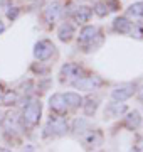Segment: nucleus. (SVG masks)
Segmentation results:
<instances>
[{
	"label": "nucleus",
	"instance_id": "393cba45",
	"mask_svg": "<svg viewBox=\"0 0 143 152\" xmlns=\"http://www.w3.org/2000/svg\"><path fill=\"white\" fill-rule=\"evenodd\" d=\"M136 96H138V100H140V102H143V86H140V88H138Z\"/></svg>",
	"mask_w": 143,
	"mask_h": 152
},
{
	"label": "nucleus",
	"instance_id": "f8f14e48",
	"mask_svg": "<svg viewBox=\"0 0 143 152\" xmlns=\"http://www.w3.org/2000/svg\"><path fill=\"white\" fill-rule=\"evenodd\" d=\"M133 27V22H130L128 17H116L113 20V29L120 34H130Z\"/></svg>",
	"mask_w": 143,
	"mask_h": 152
},
{
	"label": "nucleus",
	"instance_id": "cd10ccee",
	"mask_svg": "<svg viewBox=\"0 0 143 152\" xmlns=\"http://www.w3.org/2000/svg\"><path fill=\"white\" fill-rule=\"evenodd\" d=\"M2 96H4V90H2V86H0V102H2Z\"/></svg>",
	"mask_w": 143,
	"mask_h": 152
},
{
	"label": "nucleus",
	"instance_id": "9b49d317",
	"mask_svg": "<svg viewBox=\"0 0 143 152\" xmlns=\"http://www.w3.org/2000/svg\"><path fill=\"white\" fill-rule=\"evenodd\" d=\"M91 15H93V9H91V7H86V5L76 7V10L72 14L74 22H77V24H86V22L91 19Z\"/></svg>",
	"mask_w": 143,
	"mask_h": 152
},
{
	"label": "nucleus",
	"instance_id": "f03ea898",
	"mask_svg": "<svg viewBox=\"0 0 143 152\" xmlns=\"http://www.w3.org/2000/svg\"><path fill=\"white\" fill-rule=\"evenodd\" d=\"M69 130V125H67V120L62 118V117H49L47 120V125H46V135H52V137H59L67 134Z\"/></svg>",
	"mask_w": 143,
	"mask_h": 152
},
{
	"label": "nucleus",
	"instance_id": "20e7f679",
	"mask_svg": "<svg viewBox=\"0 0 143 152\" xmlns=\"http://www.w3.org/2000/svg\"><path fill=\"white\" fill-rule=\"evenodd\" d=\"M81 73H83V69H81V66H77L76 63H66V64L61 68V81L64 83H74L77 80V78H81Z\"/></svg>",
	"mask_w": 143,
	"mask_h": 152
},
{
	"label": "nucleus",
	"instance_id": "ddd939ff",
	"mask_svg": "<svg viewBox=\"0 0 143 152\" xmlns=\"http://www.w3.org/2000/svg\"><path fill=\"white\" fill-rule=\"evenodd\" d=\"M64 100H66L67 108H79V107H83V96L76 91H67L64 95Z\"/></svg>",
	"mask_w": 143,
	"mask_h": 152
},
{
	"label": "nucleus",
	"instance_id": "423d86ee",
	"mask_svg": "<svg viewBox=\"0 0 143 152\" xmlns=\"http://www.w3.org/2000/svg\"><path fill=\"white\" fill-rule=\"evenodd\" d=\"M133 93H135V85L125 83V85L116 86L115 90L111 91V98H113L115 102H125V100H128V98L133 96Z\"/></svg>",
	"mask_w": 143,
	"mask_h": 152
},
{
	"label": "nucleus",
	"instance_id": "aec40b11",
	"mask_svg": "<svg viewBox=\"0 0 143 152\" xmlns=\"http://www.w3.org/2000/svg\"><path fill=\"white\" fill-rule=\"evenodd\" d=\"M128 15L133 19H142L143 17V2H136L128 7Z\"/></svg>",
	"mask_w": 143,
	"mask_h": 152
},
{
	"label": "nucleus",
	"instance_id": "b1692460",
	"mask_svg": "<svg viewBox=\"0 0 143 152\" xmlns=\"http://www.w3.org/2000/svg\"><path fill=\"white\" fill-rule=\"evenodd\" d=\"M17 15H19V9H17V7H14V10L7 12V17H9V19H12V20H14V19H17Z\"/></svg>",
	"mask_w": 143,
	"mask_h": 152
},
{
	"label": "nucleus",
	"instance_id": "6ab92c4d",
	"mask_svg": "<svg viewBox=\"0 0 143 152\" xmlns=\"http://www.w3.org/2000/svg\"><path fill=\"white\" fill-rule=\"evenodd\" d=\"M72 130H74L76 135H81L86 130H89V122L86 118H76L74 124H72Z\"/></svg>",
	"mask_w": 143,
	"mask_h": 152
},
{
	"label": "nucleus",
	"instance_id": "a878e982",
	"mask_svg": "<svg viewBox=\"0 0 143 152\" xmlns=\"http://www.w3.org/2000/svg\"><path fill=\"white\" fill-rule=\"evenodd\" d=\"M4 31H5V24H4V22L0 20V34L4 32Z\"/></svg>",
	"mask_w": 143,
	"mask_h": 152
},
{
	"label": "nucleus",
	"instance_id": "2eb2a0df",
	"mask_svg": "<svg viewBox=\"0 0 143 152\" xmlns=\"http://www.w3.org/2000/svg\"><path fill=\"white\" fill-rule=\"evenodd\" d=\"M126 110H128L126 105H123L121 102H115V103H110L106 107L105 115H108V117H120V115H123Z\"/></svg>",
	"mask_w": 143,
	"mask_h": 152
},
{
	"label": "nucleus",
	"instance_id": "f3484780",
	"mask_svg": "<svg viewBox=\"0 0 143 152\" xmlns=\"http://www.w3.org/2000/svg\"><path fill=\"white\" fill-rule=\"evenodd\" d=\"M125 125H126L130 130H135V129H138V127L142 125V117H140V113H138L136 110L130 112V113L125 117Z\"/></svg>",
	"mask_w": 143,
	"mask_h": 152
},
{
	"label": "nucleus",
	"instance_id": "6e6552de",
	"mask_svg": "<svg viewBox=\"0 0 143 152\" xmlns=\"http://www.w3.org/2000/svg\"><path fill=\"white\" fill-rule=\"evenodd\" d=\"M49 107H51L52 112H56V113H59V115H64L67 110H69L62 93H54V95L49 98Z\"/></svg>",
	"mask_w": 143,
	"mask_h": 152
},
{
	"label": "nucleus",
	"instance_id": "4468645a",
	"mask_svg": "<svg viewBox=\"0 0 143 152\" xmlns=\"http://www.w3.org/2000/svg\"><path fill=\"white\" fill-rule=\"evenodd\" d=\"M57 36H59V41L69 42V41L72 39V36H74V27H72V24L64 22V24L59 27V31H57Z\"/></svg>",
	"mask_w": 143,
	"mask_h": 152
},
{
	"label": "nucleus",
	"instance_id": "dca6fc26",
	"mask_svg": "<svg viewBox=\"0 0 143 152\" xmlns=\"http://www.w3.org/2000/svg\"><path fill=\"white\" fill-rule=\"evenodd\" d=\"M98 36V29L94 26H84L79 32V41L81 42H93V39Z\"/></svg>",
	"mask_w": 143,
	"mask_h": 152
},
{
	"label": "nucleus",
	"instance_id": "39448f33",
	"mask_svg": "<svg viewBox=\"0 0 143 152\" xmlns=\"http://www.w3.org/2000/svg\"><path fill=\"white\" fill-rule=\"evenodd\" d=\"M52 53H54V44L47 39H42L34 46V58L37 61H47L52 56Z\"/></svg>",
	"mask_w": 143,
	"mask_h": 152
},
{
	"label": "nucleus",
	"instance_id": "a211bd4d",
	"mask_svg": "<svg viewBox=\"0 0 143 152\" xmlns=\"http://www.w3.org/2000/svg\"><path fill=\"white\" fill-rule=\"evenodd\" d=\"M83 102H86V103H83V107H84V113L88 115V117L96 113V110H98V107H99V98L98 96H88L86 100H83Z\"/></svg>",
	"mask_w": 143,
	"mask_h": 152
},
{
	"label": "nucleus",
	"instance_id": "1a4fd4ad",
	"mask_svg": "<svg viewBox=\"0 0 143 152\" xmlns=\"http://www.w3.org/2000/svg\"><path fill=\"white\" fill-rule=\"evenodd\" d=\"M2 124H4V129L7 132H19L20 130V118L19 115L14 113V112H9V113L2 118Z\"/></svg>",
	"mask_w": 143,
	"mask_h": 152
},
{
	"label": "nucleus",
	"instance_id": "f257e3e1",
	"mask_svg": "<svg viewBox=\"0 0 143 152\" xmlns=\"http://www.w3.org/2000/svg\"><path fill=\"white\" fill-rule=\"evenodd\" d=\"M40 113H42V105L40 102L37 100H32L30 103L25 105L24 108V113H22V122L27 127H35L40 120Z\"/></svg>",
	"mask_w": 143,
	"mask_h": 152
},
{
	"label": "nucleus",
	"instance_id": "4be33fe9",
	"mask_svg": "<svg viewBox=\"0 0 143 152\" xmlns=\"http://www.w3.org/2000/svg\"><path fill=\"white\" fill-rule=\"evenodd\" d=\"M94 12L98 14L99 17H105V15H108V4L106 2H99V4H96L94 5Z\"/></svg>",
	"mask_w": 143,
	"mask_h": 152
},
{
	"label": "nucleus",
	"instance_id": "5701e85b",
	"mask_svg": "<svg viewBox=\"0 0 143 152\" xmlns=\"http://www.w3.org/2000/svg\"><path fill=\"white\" fill-rule=\"evenodd\" d=\"M130 34H131L135 39H142V37H143V29L133 24V27H131V31H130Z\"/></svg>",
	"mask_w": 143,
	"mask_h": 152
},
{
	"label": "nucleus",
	"instance_id": "c85d7f7f",
	"mask_svg": "<svg viewBox=\"0 0 143 152\" xmlns=\"http://www.w3.org/2000/svg\"><path fill=\"white\" fill-rule=\"evenodd\" d=\"M0 122H2V112H0Z\"/></svg>",
	"mask_w": 143,
	"mask_h": 152
},
{
	"label": "nucleus",
	"instance_id": "412c9836",
	"mask_svg": "<svg viewBox=\"0 0 143 152\" xmlns=\"http://www.w3.org/2000/svg\"><path fill=\"white\" fill-rule=\"evenodd\" d=\"M2 103H4V105H14V103H17V93L15 91L4 93V96H2Z\"/></svg>",
	"mask_w": 143,
	"mask_h": 152
},
{
	"label": "nucleus",
	"instance_id": "7ed1b4c3",
	"mask_svg": "<svg viewBox=\"0 0 143 152\" xmlns=\"http://www.w3.org/2000/svg\"><path fill=\"white\" fill-rule=\"evenodd\" d=\"M72 86L77 88V90H83V91H91V90H98L99 86H103V80L96 75L81 76V78H77L76 81L72 83Z\"/></svg>",
	"mask_w": 143,
	"mask_h": 152
},
{
	"label": "nucleus",
	"instance_id": "0eeeda50",
	"mask_svg": "<svg viewBox=\"0 0 143 152\" xmlns=\"http://www.w3.org/2000/svg\"><path fill=\"white\" fill-rule=\"evenodd\" d=\"M81 140H83V144H84L86 149L99 147L101 144H103V135H101V132L89 129V130H86L84 134H81Z\"/></svg>",
	"mask_w": 143,
	"mask_h": 152
},
{
	"label": "nucleus",
	"instance_id": "bb28decb",
	"mask_svg": "<svg viewBox=\"0 0 143 152\" xmlns=\"http://www.w3.org/2000/svg\"><path fill=\"white\" fill-rule=\"evenodd\" d=\"M0 152H12V151H9V149H5V147H0Z\"/></svg>",
	"mask_w": 143,
	"mask_h": 152
},
{
	"label": "nucleus",
	"instance_id": "9d476101",
	"mask_svg": "<svg viewBox=\"0 0 143 152\" xmlns=\"http://www.w3.org/2000/svg\"><path fill=\"white\" fill-rule=\"evenodd\" d=\"M61 14H62V4H61V2H52V4L47 5V9H46V12H44V17L49 24H54V22L61 17Z\"/></svg>",
	"mask_w": 143,
	"mask_h": 152
}]
</instances>
